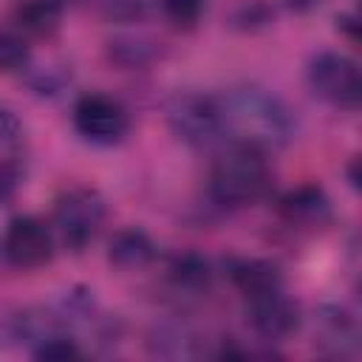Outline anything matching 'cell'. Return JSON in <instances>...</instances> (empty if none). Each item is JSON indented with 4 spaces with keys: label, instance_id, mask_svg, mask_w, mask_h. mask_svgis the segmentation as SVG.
Listing matches in <instances>:
<instances>
[{
    "label": "cell",
    "instance_id": "obj_22",
    "mask_svg": "<svg viewBox=\"0 0 362 362\" xmlns=\"http://www.w3.org/2000/svg\"><path fill=\"white\" fill-rule=\"evenodd\" d=\"M102 11L113 23H136L147 11V0H102Z\"/></svg>",
    "mask_w": 362,
    "mask_h": 362
},
{
    "label": "cell",
    "instance_id": "obj_1",
    "mask_svg": "<svg viewBox=\"0 0 362 362\" xmlns=\"http://www.w3.org/2000/svg\"><path fill=\"white\" fill-rule=\"evenodd\" d=\"M218 105L226 141L252 144L272 156L297 136V113L291 105L257 82H240L221 90Z\"/></svg>",
    "mask_w": 362,
    "mask_h": 362
},
{
    "label": "cell",
    "instance_id": "obj_11",
    "mask_svg": "<svg viewBox=\"0 0 362 362\" xmlns=\"http://www.w3.org/2000/svg\"><path fill=\"white\" fill-rule=\"evenodd\" d=\"M215 277H218L215 263L195 249L170 255L167 266H164V280H167L170 291L178 297H187V300L209 294L215 286Z\"/></svg>",
    "mask_w": 362,
    "mask_h": 362
},
{
    "label": "cell",
    "instance_id": "obj_26",
    "mask_svg": "<svg viewBox=\"0 0 362 362\" xmlns=\"http://www.w3.org/2000/svg\"><path fill=\"white\" fill-rule=\"evenodd\" d=\"M65 3H68V0H65Z\"/></svg>",
    "mask_w": 362,
    "mask_h": 362
},
{
    "label": "cell",
    "instance_id": "obj_20",
    "mask_svg": "<svg viewBox=\"0 0 362 362\" xmlns=\"http://www.w3.org/2000/svg\"><path fill=\"white\" fill-rule=\"evenodd\" d=\"M23 181H25L23 164H20L14 156H3V158H0V206L11 204V201L17 198Z\"/></svg>",
    "mask_w": 362,
    "mask_h": 362
},
{
    "label": "cell",
    "instance_id": "obj_10",
    "mask_svg": "<svg viewBox=\"0 0 362 362\" xmlns=\"http://www.w3.org/2000/svg\"><path fill=\"white\" fill-rule=\"evenodd\" d=\"M311 337L320 356L328 359H356L359 354V325L356 317L339 303H322L311 314Z\"/></svg>",
    "mask_w": 362,
    "mask_h": 362
},
{
    "label": "cell",
    "instance_id": "obj_9",
    "mask_svg": "<svg viewBox=\"0 0 362 362\" xmlns=\"http://www.w3.org/2000/svg\"><path fill=\"white\" fill-rule=\"evenodd\" d=\"M277 218L286 229L300 232V235H314L331 226L334 221V204L331 195L320 184H300L283 192L277 201Z\"/></svg>",
    "mask_w": 362,
    "mask_h": 362
},
{
    "label": "cell",
    "instance_id": "obj_18",
    "mask_svg": "<svg viewBox=\"0 0 362 362\" xmlns=\"http://www.w3.org/2000/svg\"><path fill=\"white\" fill-rule=\"evenodd\" d=\"M25 79H28L31 90L40 96H59L71 85V71H65L62 65H42V68L28 65Z\"/></svg>",
    "mask_w": 362,
    "mask_h": 362
},
{
    "label": "cell",
    "instance_id": "obj_2",
    "mask_svg": "<svg viewBox=\"0 0 362 362\" xmlns=\"http://www.w3.org/2000/svg\"><path fill=\"white\" fill-rule=\"evenodd\" d=\"M272 192V164L269 153L240 144L221 141L212 150L206 170V198L221 212H235L260 204Z\"/></svg>",
    "mask_w": 362,
    "mask_h": 362
},
{
    "label": "cell",
    "instance_id": "obj_3",
    "mask_svg": "<svg viewBox=\"0 0 362 362\" xmlns=\"http://www.w3.org/2000/svg\"><path fill=\"white\" fill-rule=\"evenodd\" d=\"M107 221V201L93 187H68L54 198L51 209V232L57 238V246L65 252H85L102 232Z\"/></svg>",
    "mask_w": 362,
    "mask_h": 362
},
{
    "label": "cell",
    "instance_id": "obj_14",
    "mask_svg": "<svg viewBox=\"0 0 362 362\" xmlns=\"http://www.w3.org/2000/svg\"><path fill=\"white\" fill-rule=\"evenodd\" d=\"M105 255L119 272H141L158 257V246L141 226H122L107 238Z\"/></svg>",
    "mask_w": 362,
    "mask_h": 362
},
{
    "label": "cell",
    "instance_id": "obj_4",
    "mask_svg": "<svg viewBox=\"0 0 362 362\" xmlns=\"http://www.w3.org/2000/svg\"><path fill=\"white\" fill-rule=\"evenodd\" d=\"M164 119L170 133L195 150H215L223 136V119L218 93L204 90H178L164 105Z\"/></svg>",
    "mask_w": 362,
    "mask_h": 362
},
{
    "label": "cell",
    "instance_id": "obj_12",
    "mask_svg": "<svg viewBox=\"0 0 362 362\" xmlns=\"http://www.w3.org/2000/svg\"><path fill=\"white\" fill-rule=\"evenodd\" d=\"M221 272L223 277L235 286V291L246 300L255 294H263L269 288H280L286 286V274L274 260L266 257H240V255H229L221 260Z\"/></svg>",
    "mask_w": 362,
    "mask_h": 362
},
{
    "label": "cell",
    "instance_id": "obj_15",
    "mask_svg": "<svg viewBox=\"0 0 362 362\" xmlns=\"http://www.w3.org/2000/svg\"><path fill=\"white\" fill-rule=\"evenodd\" d=\"M65 14V0H23L11 11V28L23 37H51L59 31Z\"/></svg>",
    "mask_w": 362,
    "mask_h": 362
},
{
    "label": "cell",
    "instance_id": "obj_21",
    "mask_svg": "<svg viewBox=\"0 0 362 362\" xmlns=\"http://www.w3.org/2000/svg\"><path fill=\"white\" fill-rule=\"evenodd\" d=\"M272 20H274V8H269L263 0L243 3V6L235 11V25H238V28H243V31H257V28H266Z\"/></svg>",
    "mask_w": 362,
    "mask_h": 362
},
{
    "label": "cell",
    "instance_id": "obj_13",
    "mask_svg": "<svg viewBox=\"0 0 362 362\" xmlns=\"http://www.w3.org/2000/svg\"><path fill=\"white\" fill-rule=\"evenodd\" d=\"M147 351L161 359H198L209 356L206 337H201L184 320H164L147 331Z\"/></svg>",
    "mask_w": 362,
    "mask_h": 362
},
{
    "label": "cell",
    "instance_id": "obj_16",
    "mask_svg": "<svg viewBox=\"0 0 362 362\" xmlns=\"http://www.w3.org/2000/svg\"><path fill=\"white\" fill-rule=\"evenodd\" d=\"M107 57L122 68H147L158 57V42L144 34H119L107 42Z\"/></svg>",
    "mask_w": 362,
    "mask_h": 362
},
{
    "label": "cell",
    "instance_id": "obj_17",
    "mask_svg": "<svg viewBox=\"0 0 362 362\" xmlns=\"http://www.w3.org/2000/svg\"><path fill=\"white\" fill-rule=\"evenodd\" d=\"M31 65V45L14 28H0V71L3 74H25Z\"/></svg>",
    "mask_w": 362,
    "mask_h": 362
},
{
    "label": "cell",
    "instance_id": "obj_8",
    "mask_svg": "<svg viewBox=\"0 0 362 362\" xmlns=\"http://www.w3.org/2000/svg\"><path fill=\"white\" fill-rule=\"evenodd\" d=\"M243 303H246V322H249V328L266 345L288 339L303 325V308L288 294L286 286L269 288V291L255 294V297H246Z\"/></svg>",
    "mask_w": 362,
    "mask_h": 362
},
{
    "label": "cell",
    "instance_id": "obj_23",
    "mask_svg": "<svg viewBox=\"0 0 362 362\" xmlns=\"http://www.w3.org/2000/svg\"><path fill=\"white\" fill-rule=\"evenodd\" d=\"M283 6L288 11H294V14H311V11H317L322 6V0H283Z\"/></svg>",
    "mask_w": 362,
    "mask_h": 362
},
{
    "label": "cell",
    "instance_id": "obj_7",
    "mask_svg": "<svg viewBox=\"0 0 362 362\" xmlns=\"http://www.w3.org/2000/svg\"><path fill=\"white\" fill-rule=\"evenodd\" d=\"M57 238L51 223L37 215H14L0 235V257L20 272L42 269L57 255Z\"/></svg>",
    "mask_w": 362,
    "mask_h": 362
},
{
    "label": "cell",
    "instance_id": "obj_25",
    "mask_svg": "<svg viewBox=\"0 0 362 362\" xmlns=\"http://www.w3.org/2000/svg\"><path fill=\"white\" fill-rule=\"evenodd\" d=\"M356 164H359V161H356V156H354V158L348 161V170H345V173H348V184H351L354 189L359 187V175H356Z\"/></svg>",
    "mask_w": 362,
    "mask_h": 362
},
{
    "label": "cell",
    "instance_id": "obj_24",
    "mask_svg": "<svg viewBox=\"0 0 362 362\" xmlns=\"http://www.w3.org/2000/svg\"><path fill=\"white\" fill-rule=\"evenodd\" d=\"M337 28H342L348 40H356V17L354 14H337Z\"/></svg>",
    "mask_w": 362,
    "mask_h": 362
},
{
    "label": "cell",
    "instance_id": "obj_5",
    "mask_svg": "<svg viewBox=\"0 0 362 362\" xmlns=\"http://www.w3.org/2000/svg\"><path fill=\"white\" fill-rule=\"evenodd\" d=\"M305 85L308 90L328 107L354 113L362 102V76L354 57L342 51L322 48L305 62Z\"/></svg>",
    "mask_w": 362,
    "mask_h": 362
},
{
    "label": "cell",
    "instance_id": "obj_19",
    "mask_svg": "<svg viewBox=\"0 0 362 362\" xmlns=\"http://www.w3.org/2000/svg\"><path fill=\"white\" fill-rule=\"evenodd\" d=\"M161 14L181 31H192L206 11V0H158Z\"/></svg>",
    "mask_w": 362,
    "mask_h": 362
},
{
    "label": "cell",
    "instance_id": "obj_6",
    "mask_svg": "<svg viewBox=\"0 0 362 362\" xmlns=\"http://www.w3.org/2000/svg\"><path fill=\"white\" fill-rule=\"evenodd\" d=\"M71 124L76 136L93 147H113L122 144L130 133V110L107 93H82L71 107Z\"/></svg>",
    "mask_w": 362,
    "mask_h": 362
}]
</instances>
